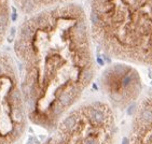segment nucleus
<instances>
[{
	"label": "nucleus",
	"instance_id": "1",
	"mask_svg": "<svg viewBox=\"0 0 152 144\" xmlns=\"http://www.w3.org/2000/svg\"><path fill=\"white\" fill-rule=\"evenodd\" d=\"M89 15L79 3L26 16L13 50L29 123L52 131L81 102L96 74Z\"/></svg>",
	"mask_w": 152,
	"mask_h": 144
},
{
	"label": "nucleus",
	"instance_id": "2",
	"mask_svg": "<svg viewBox=\"0 0 152 144\" xmlns=\"http://www.w3.org/2000/svg\"><path fill=\"white\" fill-rule=\"evenodd\" d=\"M89 22L107 56L152 70V0H92Z\"/></svg>",
	"mask_w": 152,
	"mask_h": 144
},
{
	"label": "nucleus",
	"instance_id": "3",
	"mask_svg": "<svg viewBox=\"0 0 152 144\" xmlns=\"http://www.w3.org/2000/svg\"><path fill=\"white\" fill-rule=\"evenodd\" d=\"M112 106L100 99L82 101L57 124L41 144H117Z\"/></svg>",
	"mask_w": 152,
	"mask_h": 144
},
{
	"label": "nucleus",
	"instance_id": "4",
	"mask_svg": "<svg viewBox=\"0 0 152 144\" xmlns=\"http://www.w3.org/2000/svg\"><path fill=\"white\" fill-rule=\"evenodd\" d=\"M28 123L15 60L0 51V144H21Z\"/></svg>",
	"mask_w": 152,
	"mask_h": 144
},
{
	"label": "nucleus",
	"instance_id": "5",
	"mask_svg": "<svg viewBox=\"0 0 152 144\" xmlns=\"http://www.w3.org/2000/svg\"><path fill=\"white\" fill-rule=\"evenodd\" d=\"M100 88L110 105L125 108L139 97L141 80L138 72L125 62H118L103 71Z\"/></svg>",
	"mask_w": 152,
	"mask_h": 144
},
{
	"label": "nucleus",
	"instance_id": "6",
	"mask_svg": "<svg viewBox=\"0 0 152 144\" xmlns=\"http://www.w3.org/2000/svg\"><path fill=\"white\" fill-rule=\"evenodd\" d=\"M128 144H152V90L140 100L133 114Z\"/></svg>",
	"mask_w": 152,
	"mask_h": 144
},
{
	"label": "nucleus",
	"instance_id": "7",
	"mask_svg": "<svg viewBox=\"0 0 152 144\" xmlns=\"http://www.w3.org/2000/svg\"><path fill=\"white\" fill-rule=\"evenodd\" d=\"M11 1L22 14L29 16L51 8L71 3L76 0H11Z\"/></svg>",
	"mask_w": 152,
	"mask_h": 144
},
{
	"label": "nucleus",
	"instance_id": "8",
	"mask_svg": "<svg viewBox=\"0 0 152 144\" xmlns=\"http://www.w3.org/2000/svg\"><path fill=\"white\" fill-rule=\"evenodd\" d=\"M11 0H0V47L7 38L11 25Z\"/></svg>",
	"mask_w": 152,
	"mask_h": 144
}]
</instances>
